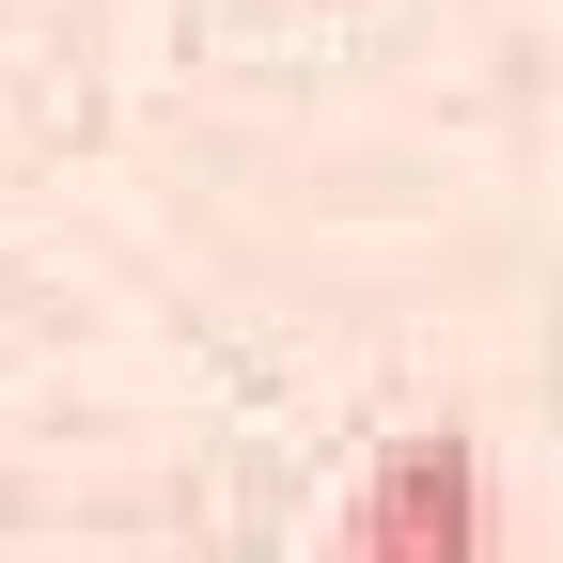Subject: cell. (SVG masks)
<instances>
[{"instance_id": "1", "label": "cell", "mask_w": 563, "mask_h": 563, "mask_svg": "<svg viewBox=\"0 0 563 563\" xmlns=\"http://www.w3.org/2000/svg\"><path fill=\"white\" fill-rule=\"evenodd\" d=\"M344 563H485V454L470 439H391L344 501Z\"/></svg>"}]
</instances>
